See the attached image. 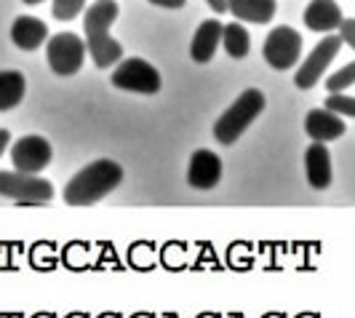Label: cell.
I'll use <instances>...</instances> for the list:
<instances>
[{
  "instance_id": "obj_1",
  "label": "cell",
  "mask_w": 355,
  "mask_h": 318,
  "mask_svg": "<svg viewBox=\"0 0 355 318\" xmlns=\"http://www.w3.org/2000/svg\"><path fill=\"white\" fill-rule=\"evenodd\" d=\"M118 19V3L115 0H96L91 3L83 14V43H86V53H91L94 65L99 70L115 67L123 56V46L110 35V24Z\"/></svg>"
},
{
  "instance_id": "obj_2",
  "label": "cell",
  "mask_w": 355,
  "mask_h": 318,
  "mask_svg": "<svg viewBox=\"0 0 355 318\" xmlns=\"http://www.w3.org/2000/svg\"><path fill=\"white\" fill-rule=\"evenodd\" d=\"M123 182V169L115 160H94L86 169H80L64 187V201L70 206H89L110 195Z\"/></svg>"
},
{
  "instance_id": "obj_3",
  "label": "cell",
  "mask_w": 355,
  "mask_h": 318,
  "mask_svg": "<svg viewBox=\"0 0 355 318\" xmlns=\"http://www.w3.org/2000/svg\"><path fill=\"white\" fill-rule=\"evenodd\" d=\"M265 105H267V99L259 89L243 91V94L222 112V118L214 124V137H216V142L232 144V142L241 140V134L259 118V112L265 110Z\"/></svg>"
},
{
  "instance_id": "obj_4",
  "label": "cell",
  "mask_w": 355,
  "mask_h": 318,
  "mask_svg": "<svg viewBox=\"0 0 355 318\" xmlns=\"http://www.w3.org/2000/svg\"><path fill=\"white\" fill-rule=\"evenodd\" d=\"M0 195L14 198L21 206H43L53 198V187L49 179L21 171H0Z\"/></svg>"
},
{
  "instance_id": "obj_5",
  "label": "cell",
  "mask_w": 355,
  "mask_h": 318,
  "mask_svg": "<svg viewBox=\"0 0 355 318\" xmlns=\"http://www.w3.org/2000/svg\"><path fill=\"white\" fill-rule=\"evenodd\" d=\"M46 56L56 75H75L86 62V43L75 33H59L46 43Z\"/></svg>"
},
{
  "instance_id": "obj_6",
  "label": "cell",
  "mask_w": 355,
  "mask_h": 318,
  "mask_svg": "<svg viewBox=\"0 0 355 318\" xmlns=\"http://www.w3.org/2000/svg\"><path fill=\"white\" fill-rule=\"evenodd\" d=\"M112 86L150 97L160 91V72L144 59H123L112 72Z\"/></svg>"
},
{
  "instance_id": "obj_7",
  "label": "cell",
  "mask_w": 355,
  "mask_h": 318,
  "mask_svg": "<svg viewBox=\"0 0 355 318\" xmlns=\"http://www.w3.org/2000/svg\"><path fill=\"white\" fill-rule=\"evenodd\" d=\"M262 53H265L270 67H275V70H291L300 62V53H302V35L294 27L281 24V27H275L267 35Z\"/></svg>"
},
{
  "instance_id": "obj_8",
  "label": "cell",
  "mask_w": 355,
  "mask_h": 318,
  "mask_svg": "<svg viewBox=\"0 0 355 318\" xmlns=\"http://www.w3.org/2000/svg\"><path fill=\"white\" fill-rule=\"evenodd\" d=\"M339 49H342V37L339 35L323 37L318 46L313 49V53L304 59V65L297 70V75H294L297 89H313L320 78H323V72L329 70V65L334 62Z\"/></svg>"
},
{
  "instance_id": "obj_9",
  "label": "cell",
  "mask_w": 355,
  "mask_h": 318,
  "mask_svg": "<svg viewBox=\"0 0 355 318\" xmlns=\"http://www.w3.org/2000/svg\"><path fill=\"white\" fill-rule=\"evenodd\" d=\"M53 158V147L49 140L43 137H21L19 142H14L11 147V160H14V169L21 174H40Z\"/></svg>"
},
{
  "instance_id": "obj_10",
  "label": "cell",
  "mask_w": 355,
  "mask_h": 318,
  "mask_svg": "<svg viewBox=\"0 0 355 318\" xmlns=\"http://www.w3.org/2000/svg\"><path fill=\"white\" fill-rule=\"evenodd\" d=\"M222 179V160L211 150H196L187 169V182L196 190H211Z\"/></svg>"
},
{
  "instance_id": "obj_11",
  "label": "cell",
  "mask_w": 355,
  "mask_h": 318,
  "mask_svg": "<svg viewBox=\"0 0 355 318\" xmlns=\"http://www.w3.org/2000/svg\"><path fill=\"white\" fill-rule=\"evenodd\" d=\"M345 121L339 118L337 112H329L326 107H318V110H310L307 112V118H304V131L310 134V140L320 142V144H326V142L331 140H339L342 134H345Z\"/></svg>"
},
{
  "instance_id": "obj_12",
  "label": "cell",
  "mask_w": 355,
  "mask_h": 318,
  "mask_svg": "<svg viewBox=\"0 0 355 318\" xmlns=\"http://www.w3.org/2000/svg\"><path fill=\"white\" fill-rule=\"evenodd\" d=\"M304 169H307V182H310V187H313V190H326V187L331 185V174H334L329 147L320 144V142L310 144L307 153H304Z\"/></svg>"
},
{
  "instance_id": "obj_13",
  "label": "cell",
  "mask_w": 355,
  "mask_h": 318,
  "mask_svg": "<svg viewBox=\"0 0 355 318\" xmlns=\"http://www.w3.org/2000/svg\"><path fill=\"white\" fill-rule=\"evenodd\" d=\"M11 40L21 51H35L49 40V27L35 17H19L11 24Z\"/></svg>"
},
{
  "instance_id": "obj_14",
  "label": "cell",
  "mask_w": 355,
  "mask_h": 318,
  "mask_svg": "<svg viewBox=\"0 0 355 318\" xmlns=\"http://www.w3.org/2000/svg\"><path fill=\"white\" fill-rule=\"evenodd\" d=\"M222 22L219 19H206L200 27L196 30V37L190 43V53L198 65H206L211 62L214 53H216V46L222 43Z\"/></svg>"
},
{
  "instance_id": "obj_15",
  "label": "cell",
  "mask_w": 355,
  "mask_h": 318,
  "mask_svg": "<svg viewBox=\"0 0 355 318\" xmlns=\"http://www.w3.org/2000/svg\"><path fill=\"white\" fill-rule=\"evenodd\" d=\"M342 8L337 6V0H313L304 8V24L313 33H331L342 24Z\"/></svg>"
},
{
  "instance_id": "obj_16",
  "label": "cell",
  "mask_w": 355,
  "mask_h": 318,
  "mask_svg": "<svg viewBox=\"0 0 355 318\" xmlns=\"http://www.w3.org/2000/svg\"><path fill=\"white\" fill-rule=\"evenodd\" d=\"M278 3L275 0H227V11L241 22L251 24H267L275 17Z\"/></svg>"
},
{
  "instance_id": "obj_17",
  "label": "cell",
  "mask_w": 355,
  "mask_h": 318,
  "mask_svg": "<svg viewBox=\"0 0 355 318\" xmlns=\"http://www.w3.org/2000/svg\"><path fill=\"white\" fill-rule=\"evenodd\" d=\"M24 91H27V83H24V75L21 72L17 70L0 72V112L14 110L24 99Z\"/></svg>"
},
{
  "instance_id": "obj_18",
  "label": "cell",
  "mask_w": 355,
  "mask_h": 318,
  "mask_svg": "<svg viewBox=\"0 0 355 318\" xmlns=\"http://www.w3.org/2000/svg\"><path fill=\"white\" fill-rule=\"evenodd\" d=\"M222 43L232 59H243L251 49V37L241 22H232L227 27H222Z\"/></svg>"
},
{
  "instance_id": "obj_19",
  "label": "cell",
  "mask_w": 355,
  "mask_h": 318,
  "mask_svg": "<svg viewBox=\"0 0 355 318\" xmlns=\"http://www.w3.org/2000/svg\"><path fill=\"white\" fill-rule=\"evenodd\" d=\"M86 8V0H53V17L59 22H70Z\"/></svg>"
},
{
  "instance_id": "obj_20",
  "label": "cell",
  "mask_w": 355,
  "mask_h": 318,
  "mask_svg": "<svg viewBox=\"0 0 355 318\" xmlns=\"http://www.w3.org/2000/svg\"><path fill=\"white\" fill-rule=\"evenodd\" d=\"M353 83H355V62L347 65V67H342L339 72H334V75L326 81V89L331 91V94H339V91H345L347 86H353Z\"/></svg>"
},
{
  "instance_id": "obj_21",
  "label": "cell",
  "mask_w": 355,
  "mask_h": 318,
  "mask_svg": "<svg viewBox=\"0 0 355 318\" xmlns=\"http://www.w3.org/2000/svg\"><path fill=\"white\" fill-rule=\"evenodd\" d=\"M326 110L329 112H342L345 118H353L355 99L353 97H342V94H331V97H326Z\"/></svg>"
},
{
  "instance_id": "obj_22",
  "label": "cell",
  "mask_w": 355,
  "mask_h": 318,
  "mask_svg": "<svg viewBox=\"0 0 355 318\" xmlns=\"http://www.w3.org/2000/svg\"><path fill=\"white\" fill-rule=\"evenodd\" d=\"M337 30H339L342 43H347V46L355 49V19H342V24H339Z\"/></svg>"
},
{
  "instance_id": "obj_23",
  "label": "cell",
  "mask_w": 355,
  "mask_h": 318,
  "mask_svg": "<svg viewBox=\"0 0 355 318\" xmlns=\"http://www.w3.org/2000/svg\"><path fill=\"white\" fill-rule=\"evenodd\" d=\"M153 6H160V8H184L187 0H150Z\"/></svg>"
},
{
  "instance_id": "obj_24",
  "label": "cell",
  "mask_w": 355,
  "mask_h": 318,
  "mask_svg": "<svg viewBox=\"0 0 355 318\" xmlns=\"http://www.w3.org/2000/svg\"><path fill=\"white\" fill-rule=\"evenodd\" d=\"M8 142H11V134H8L6 128H0V156L6 153V147H8Z\"/></svg>"
},
{
  "instance_id": "obj_25",
  "label": "cell",
  "mask_w": 355,
  "mask_h": 318,
  "mask_svg": "<svg viewBox=\"0 0 355 318\" xmlns=\"http://www.w3.org/2000/svg\"><path fill=\"white\" fill-rule=\"evenodd\" d=\"M214 11H227V0H206Z\"/></svg>"
},
{
  "instance_id": "obj_26",
  "label": "cell",
  "mask_w": 355,
  "mask_h": 318,
  "mask_svg": "<svg viewBox=\"0 0 355 318\" xmlns=\"http://www.w3.org/2000/svg\"><path fill=\"white\" fill-rule=\"evenodd\" d=\"M27 6H37V3H43V0H24Z\"/></svg>"
}]
</instances>
